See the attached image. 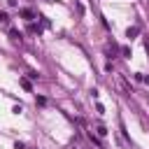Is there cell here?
Segmentation results:
<instances>
[{"label": "cell", "mask_w": 149, "mask_h": 149, "mask_svg": "<svg viewBox=\"0 0 149 149\" xmlns=\"http://www.w3.org/2000/svg\"><path fill=\"white\" fill-rule=\"evenodd\" d=\"M144 47H147V51H149V37H147V40H144Z\"/></svg>", "instance_id": "9c48e42d"}, {"label": "cell", "mask_w": 149, "mask_h": 149, "mask_svg": "<svg viewBox=\"0 0 149 149\" xmlns=\"http://www.w3.org/2000/svg\"><path fill=\"white\" fill-rule=\"evenodd\" d=\"M137 33H140V28H137V26H130V28L126 30V37H130V40H133V37L137 35Z\"/></svg>", "instance_id": "7a4b0ae2"}, {"label": "cell", "mask_w": 149, "mask_h": 149, "mask_svg": "<svg viewBox=\"0 0 149 149\" xmlns=\"http://www.w3.org/2000/svg\"><path fill=\"white\" fill-rule=\"evenodd\" d=\"M9 37H12V40H21V33H19V30H9Z\"/></svg>", "instance_id": "8992f818"}, {"label": "cell", "mask_w": 149, "mask_h": 149, "mask_svg": "<svg viewBox=\"0 0 149 149\" xmlns=\"http://www.w3.org/2000/svg\"><path fill=\"white\" fill-rule=\"evenodd\" d=\"M21 86H23V88H26V91H33V84H30V81H28V79H21Z\"/></svg>", "instance_id": "277c9868"}, {"label": "cell", "mask_w": 149, "mask_h": 149, "mask_svg": "<svg viewBox=\"0 0 149 149\" xmlns=\"http://www.w3.org/2000/svg\"><path fill=\"white\" fill-rule=\"evenodd\" d=\"M7 21H9V16H7L5 12H0V23H7Z\"/></svg>", "instance_id": "ba28073f"}, {"label": "cell", "mask_w": 149, "mask_h": 149, "mask_svg": "<svg viewBox=\"0 0 149 149\" xmlns=\"http://www.w3.org/2000/svg\"><path fill=\"white\" fill-rule=\"evenodd\" d=\"M21 16H23V19H28V21H30V19H33V16H35V12H33V9H21Z\"/></svg>", "instance_id": "3957f363"}, {"label": "cell", "mask_w": 149, "mask_h": 149, "mask_svg": "<svg viewBox=\"0 0 149 149\" xmlns=\"http://www.w3.org/2000/svg\"><path fill=\"white\" fill-rule=\"evenodd\" d=\"M119 86L123 88V93H126V95H130V93H133V88L126 84V79H123V77H119Z\"/></svg>", "instance_id": "6da1fadb"}, {"label": "cell", "mask_w": 149, "mask_h": 149, "mask_svg": "<svg viewBox=\"0 0 149 149\" xmlns=\"http://www.w3.org/2000/svg\"><path fill=\"white\" fill-rule=\"evenodd\" d=\"M121 54H123L126 58H130V47H121Z\"/></svg>", "instance_id": "52a82bcc"}, {"label": "cell", "mask_w": 149, "mask_h": 149, "mask_svg": "<svg viewBox=\"0 0 149 149\" xmlns=\"http://www.w3.org/2000/svg\"><path fill=\"white\" fill-rule=\"evenodd\" d=\"M95 133H98L100 137H105V135H107V128H105V126H98V128H95Z\"/></svg>", "instance_id": "5b68a950"}]
</instances>
